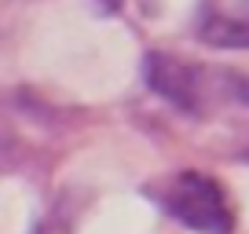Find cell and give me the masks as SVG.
<instances>
[{
	"mask_svg": "<svg viewBox=\"0 0 249 234\" xmlns=\"http://www.w3.org/2000/svg\"><path fill=\"white\" fill-rule=\"evenodd\" d=\"M198 40L213 48H234L246 51L249 48V0H234V4H213L198 22Z\"/></svg>",
	"mask_w": 249,
	"mask_h": 234,
	"instance_id": "3957f363",
	"label": "cell"
},
{
	"mask_svg": "<svg viewBox=\"0 0 249 234\" xmlns=\"http://www.w3.org/2000/svg\"><path fill=\"white\" fill-rule=\"evenodd\" d=\"M143 73L150 92L191 117H205L227 106H249V77L227 66H202L169 51H147Z\"/></svg>",
	"mask_w": 249,
	"mask_h": 234,
	"instance_id": "6da1fadb",
	"label": "cell"
},
{
	"mask_svg": "<svg viewBox=\"0 0 249 234\" xmlns=\"http://www.w3.org/2000/svg\"><path fill=\"white\" fill-rule=\"evenodd\" d=\"M147 194L169 212L176 223L191 227L195 234H231L234 212L227 205V194L213 176L205 172H172L161 183L147 187Z\"/></svg>",
	"mask_w": 249,
	"mask_h": 234,
	"instance_id": "7a4b0ae2",
	"label": "cell"
}]
</instances>
